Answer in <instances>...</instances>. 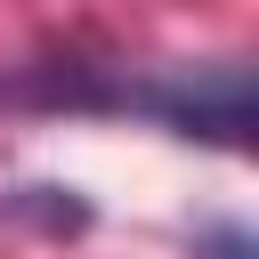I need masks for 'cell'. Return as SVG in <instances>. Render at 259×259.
Returning <instances> with one entry per match:
<instances>
[{
    "label": "cell",
    "mask_w": 259,
    "mask_h": 259,
    "mask_svg": "<svg viewBox=\"0 0 259 259\" xmlns=\"http://www.w3.org/2000/svg\"><path fill=\"white\" fill-rule=\"evenodd\" d=\"M89 105H138L154 121H170L178 138H210V146H243L251 138V65H186L162 81H113Z\"/></svg>",
    "instance_id": "1"
},
{
    "label": "cell",
    "mask_w": 259,
    "mask_h": 259,
    "mask_svg": "<svg viewBox=\"0 0 259 259\" xmlns=\"http://www.w3.org/2000/svg\"><path fill=\"white\" fill-rule=\"evenodd\" d=\"M202 259H259V243H251L243 227H219V235L202 243Z\"/></svg>",
    "instance_id": "2"
}]
</instances>
